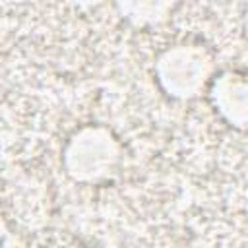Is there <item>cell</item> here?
Wrapping results in <instances>:
<instances>
[{"mask_svg": "<svg viewBox=\"0 0 248 248\" xmlns=\"http://www.w3.org/2000/svg\"><path fill=\"white\" fill-rule=\"evenodd\" d=\"M217 74L211 48L198 39H180L161 48L153 62L159 89L174 101H192L205 93Z\"/></svg>", "mask_w": 248, "mask_h": 248, "instance_id": "1", "label": "cell"}, {"mask_svg": "<svg viewBox=\"0 0 248 248\" xmlns=\"http://www.w3.org/2000/svg\"><path fill=\"white\" fill-rule=\"evenodd\" d=\"M120 163L122 143L105 124H83L62 145L64 172L79 184H101L112 178Z\"/></svg>", "mask_w": 248, "mask_h": 248, "instance_id": "2", "label": "cell"}, {"mask_svg": "<svg viewBox=\"0 0 248 248\" xmlns=\"http://www.w3.org/2000/svg\"><path fill=\"white\" fill-rule=\"evenodd\" d=\"M246 78L236 70L217 72L205 89L211 108L236 130L246 126Z\"/></svg>", "mask_w": 248, "mask_h": 248, "instance_id": "3", "label": "cell"}, {"mask_svg": "<svg viewBox=\"0 0 248 248\" xmlns=\"http://www.w3.org/2000/svg\"><path fill=\"white\" fill-rule=\"evenodd\" d=\"M4 236H6V223H4V219L0 217V244H2Z\"/></svg>", "mask_w": 248, "mask_h": 248, "instance_id": "4", "label": "cell"}, {"mask_svg": "<svg viewBox=\"0 0 248 248\" xmlns=\"http://www.w3.org/2000/svg\"><path fill=\"white\" fill-rule=\"evenodd\" d=\"M64 248H85V246H79V244H68V246H64Z\"/></svg>", "mask_w": 248, "mask_h": 248, "instance_id": "5", "label": "cell"}]
</instances>
